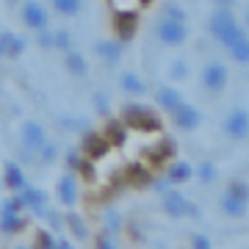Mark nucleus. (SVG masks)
Instances as JSON below:
<instances>
[{
    "label": "nucleus",
    "instance_id": "nucleus-2",
    "mask_svg": "<svg viewBox=\"0 0 249 249\" xmlns=\"http://www.w3.org/2000/svg\"><path fill=\"white\" fill-rule=\"evenodd\" d=\"M208 31H211V36H216L224 47L230 45L235 36L244 34V28H238V19H235L232 9H216L213 14H211V19H208Z\"/></svg>",
    "mask_w": 249,
    "mask_h": 249
},
{
    "label": "nucleus",
    "instance_id": "nucleus-29",
    "mask_svg": "<svg viewBox=\"0 0 249 249\" xmlns=\"http://www.w3.org/2000/svg\"><path fill=\"white\" fill-rule=\"evenodd\" d=\"M70 45H72V36L67 34V31H58V34H53V47L55 50H70Z\"/></svg>",
    "mask_w": 249,
    "mask_h": 249
},
{
    "label": "nucleus",
    "instance_id": "nucleus-27",
    "mask_svg": "<svg viewBox=\"0 0 249 249\" xmlns=\"http://www.w3.org/2000/svg\"><path fill=\"white\" fill-rule=\"evenodd\" d=\"M169 78H172V80H186V78H188V64L183 61V58H175V61H172Z\"/></svg>",
    "mask_w": 249,
    "mask_h": 249
},
{
    "label": "nucleus",
    "instance_id": "nucleus-37",
    "mask_svg": "<svg viewBox=\"0 0 249 249\" xmlns=\"http://www.w3.org/2000/svg\"><path fill=\"white\" fill-rule=\"evenodd\" d=\"M11 34H0V55H6V47H9Z\"/></svg>",
    "mask_w": 249,
    "mask_h": 249
},
{
    "label": "nucleus",
    "instance_id": "nucleus-5",
    "mask_svg": "<svg viewBox=\"0 0 249 249\" xmlns=\"http://www.w3.org/2000/svg\"><path fill=\"white\" fill-rule=\"evenodd\" d=\"M172 122L178 124L180 130H196L199 122H202V114H199V108L191 106V103H180V106L172 111Z\"/></svg>",
    "mask_w": 249,
    "mask_h": 249
},
{
    "label": "nucleus",
    "instance_id": "nucleus-1",
    "mask_svg": "<svg viewBox=\"0 0 249 249\" xmlns=\"http://www.w3.org/2000/svg\"><path fill=\"white\" fill-rule=\"evenodd\" d=\"M119 122L124 127H133V130H150V133H158L160 130L158 114L150 106H144V103H122V108H119Z\"/></svg>",
    "mask_w": 249,
    "mask_h": 249
},
{
    "label": "nucleus",
    "instance_id": "nucleus-10",
    "mask_svg": "<svg viewBox=\"0 0 249 249\" xmlns=\"http://www.w3.org/2000/svg\"><path fill=\"white\" fill-rule=\"evenodd\" d=\"M45 142H47V133H45V127H42L39 122H25L22 124V147H25L31 155L42 150Z\"/></svg>",
    "mask_w": 249,
    "mask_h": 249
},
{
    "label": "nucleus",
    "instance_id": "nucleus-21",
    "mask_svg": "<svg viewBox=\"0 0 249 249\" xmlns=\"http://www.w3.org/2000/svg\"><path fill=\"white\" fill-rule=\"evenodd\" d=\"M3 180H6V186L11 188V191H19V188L25 186V175H22V169H19L17 163H6L3 166Z\"/></svg>",
    "mask_w": 249,
    "mask_h": 249
},
{
    "label": "nucleus",
    "instance_id": "nucleus-30",
    "mask_svg": "<svg viewBox=\"0 0 249 249\" xmlns=\"http://www.w3.org/2000/svg\"><path fill=\"white\" fill-rule=\"evenodd\" d=\"M39 155H42V163H53L55 158H58V147L55 144H42V150H39Z\"/></svg>",
    "mask_w": 249,
    "mask_h": 249
},
{
    "label": "nucleus",
    "instance_id": "nucleus-24",
    "mask_svg": "<svg viewBox=\"0 0 249 249\" xmlns=\"http://www.w3.org/2000/svg\"><path fill=\"white\" fill-rule=\"evenodd\" d=\"M111 142V147H122L124 139H127V130H124V124L122 122H108L106 124V133H103Z\"/></svg>",
    "mask_w": 249,
    "mask_h": 249
},
{
    "label": "nucleus",
    "instance_id": "nucleus-31",
    "mask_svg": "<svg viewBox=\"0 0 249 249\" xmlns=\"http://www.w3.org/2000/svg\"><path fill=\"white\" fill-rule=\"evenodd\" d=\"M70 227H72V232H75V238H86V235H89V230H86L83 219H78L75 213L70 216Z\"/></svg>",
    "mask_w": 249,
    "mask_h": 249
},
{
    "label": "nucleus",
    "instance_id": "nucleus-9",
    "mask_svg": "<svg viewBox=\"0 0 249 249\" xmlns=\"http://www.w3.org/2000/svg\"><path fill=\"white\" fill-rule=\"evenodd\" d=\"M224 133L230 136V139H247V133H249V116H247V111L244 108H235L227 119H224Z\"/></svg>",
    "mask_w": 249,
    "mask_h": 249
},
{
    "label": "nucleus",
    "instance_id": "nucleus-26",
    "mask_svg": "<svg viewBox=\"0 0 249 249\" xmlns=\"http://www.w3.org/2000/svg\"><path fill=\"white\" fill-rule=\"evenodd\" d=\"M25 47H28V42L22 39V36H14V34H11L9 47H6V55H3V58H19V55L25 53Z\"/></svg>",
    "mask_w": 249,
    "mask_h": 249
},
{
    "label": "nucleus",
    "instance_id": "nucleus-4",
    "mask_svg": "<svg viewBox=\"0 0 249 249\" xmlns=\"http://www.w3.org/2000/svg\"><path fill=\"white\" fill-rule=\"evenodd\" d=\"M227 80H230V75H227V67L222 61H208L202 67V86L208 91H213V94L224 91L227 89Z\"/></svg>",
    "mask_w": 249,
    "mask_h": 249
},
{
    "label": "nucleus",
    "instance_id": "nucleus-22",
    "mask_svg": "<svg viewBox=\"0 0 249 249\" xmlns=\"http://www.w3.org/2000/svg\"><path fill=\"white\" fill-rule=\"evenodd\" d=\"M227 50H230V55L235 58L238 64H247L249 61V42H247V34L235 36L230 45H227Z\"/></svg>",
    "mask_w": 249,
    "mask_h": 249
},
{
    "label": "nucleus",
    "instance_id": "nucleus-18",
    "mask_svg": "<svg viewBox=\"0 0 249 249\" xmlns=\"http://www.w3.org/2000/svg\"><path fill=\"white\" fill-rule=\"evenodd\" d=\"M191 178H194V166H191V163H183V160H178V163H169V166H166V180H169L172 186L188 183Z\"/></svg>",
    "mask_w": 249,
    "mask_h": 249
},
{
    "label": "nucleus",
    "instance_id": "nucleus-23",
    "mask_svg": "<svg viewBox=\"0 0 249 249\" xmlns=\"http://www.w3.org/2000/svg\"><path fill=\"white\" fill-rule=\"evenodd\" d=\"M67 70L72 72V75H78V78H86L89 75V64H86V58L80 53H72V50H67Z\"/></svg>",
    "mask_w": 249,
    "mask_h": 249
},
{
    "label": "nucleus",
    "instance_id": "nucleus-3",
    "mask_svg": "<svg viewBox=\"0 0 249 249\" xmlns=\"http://www.w3.org/2000/svg\"><path fill=\"white\" fill-rule=\"evenodd\" d=\"M155 34L163 45H172L178 47L188 39V25L186 22H178V19H169V17H160V22L155 25Z\"/></svg>",
    "mask_w": 249,
    "mask_h": 249
},
{
    "label": "nucleus",
    "instance_id": "nucleus-36",
    "mask_svg": "<svg viewBox=\"0 0 249 249\" xmlns=\"http://www.w3.org/2000/svg\"><path fill=\"white\" fill-rule=\"evenodd\" d=\"M94 108H97L100 114H106L108 111V100L103 97V94H94Z\"/></svg>",
    "mask_w": 249,
    "mask_h": 249
},
{
    "label": "nucleus",
    "instance_id": "nucleus-13",
    "mask_svg": "<svg viewBox=\"0 0 249 249\" xmlns=\"http://www.w3.org/2000/svg\"><path fill=\"white\" fill-rule=\"evenodd\" d=\"M114 28H116V36H119V42H127V39H133V36H136L139 17H136L133 11H122V14H116Z\"/></svg>",
    "mask_w": 249,
    "mask_h": 249
},
{
    "label": "nucleus",
    "instance_id": "nucleus-34",
    "mask_svg": "<svg viewBox=\"0 0 249 249\" xmlns=\"http://www.w3.org/2000/svg\"><path fill=\"white\" fill-rule=\"evenodd\" d=\"M227 194H235V196H244V199H247V183H244V180L230 183V186H227Z\"/></svg>",
    "mask_w": 249,
    "mask_h": 249
},
{
    "label": "nucleus",
    "instance_id": "nucleus-12",
    "mask_svg": "<svg viewBox=\"0 0 249 249\" xmlns=\"http://www.w3.org/2000/svg\"><path fill=\"white\" fill-rule=\"evenodd\" d=\"M17 194H19V199H22V208L34 211L36 216H42V213H45V208H47V194H45V191L22 186V188L17 191Z\"/></svg>",
    "mask_w": 249,
    "mask_h": 249
},
{
    "label": "nucleus",
    "instance_id": "nucleus-16",
    "mask_svg": "<svg viewBox=\"0 0 249 249\" xmlns=\"http://www.w3.org/2000/svg\"><path fill=\"white\" fill-rule=\"evenodd\" d=\"M94 50H97V55L108 64H116L122 58V42H119V39H100L97 45H94Z\"/></svg>",
    "mask_w": 249,
    "mask_h": 249
},
{
    "label": "nucleus",
    "instance_id": "nucleus-11",
    "mask_svg": "<svg viewBox=\"0 0 249 249\" xmlns=\"http://www.w3.org/2000/svg\"><path fill=\"white\" fill-rule=\"evenodd\" d=\"M108 152H111V142H108L103 133H89L83 139V155H86V158L100 160V158H106Z\"/></svg>",
    "mask_w": 249,
    "mask_h": 249
},
{
    "label": "nucleus",
    "instance_id": "nucleus-7",
    "mask_svg": "<svg viewBox=\"0 0 249 249\" xmlns=\"http://www.w3.org/2000/svg\"><path fill=\"white\" fill-rule=\"evenodd\" d=\"M163 208H166V213H169V216H188V213H194V205L188 202L186 194L178 191V188H166V191H163Z\"/></svg>",
    "mask_w": 249,
    "mask_h": 249
},
{
    "label": "nucleus",
    "instance_id": "nucleus-25",
    "mask_svg": "<svg viewBox=\"0 0 249 249\" xmlns=\"http://www.w3.org/2000/svg\"><path fill=\"white\" fill-rule=\"evenodd\" d=\"M80 6H83L80 0H53V9L58 11L61 17H75L80 11Z\"/></svg>",
    "mask_w": 249,
    "mask_h": 249
},
{
    "label": "nucleus",
    "instance_id": "nucleus-14",
    "mask_svg": "<svg viewBox=\"0 0 249 249\" xmlns=\"http://www.w3.org/2000/svg\"><path fill=\"white\" fill-rule=\"evenodd\" d=\"M55 191H58V199H61L67 208H72V205L78 202V180H75V175H72V172L61 175V180H58Z\"/></svg>",
    "mask_w": 249,
    "mask_h": 249
},
{
    "label": "nucleus",
    "instance_id": "nucleus-19",
    "mask_svg": "<svg viewBox=\"0 0 249 249\" xmlns=\"http://www.w3.org/2000/svg\"><path fill=\"white\" fill-rule=\"evenodd\" d=\"M222 211L227 216H232V219H241V216L247 213V199L244 196H235V194H227L224 191L222 196Z\"/></svg>",
    "mask_w": 249,
    "mask_h": 249
},
{
    "label": "nucleus",
    "instance_id": "nucleus-20",
    "mask_svg": "<svg viewBox=\"0 0 249 249\" xmlns=\"http://www.w3.org/2000/svg\"><path fill=\"white\" fill-rule=\"evenodd\" d=\"M155 100H158V106L163 108V111H175V108L183 103V97H180V91L178 89H172V86H160L158 94H155Z\"/></svg>",
    "mask_w": 249,
    "mask_h": 249
},
{
    "label": "nucleus",
    "instance_id": "nucleus-38",
    "mask_svg": "<svg viewBox=\"0 0 249 249\" xmlns=\"http://www.w3.org/2000/svg\"><path fill=\"white\" fill-rule=\"evenodd\" d=\"M216 6H219V9H230L232 6V0H213Z\"/></svg>",
    "mask_w": 249,
    "mask_h": 249
},
{
    "label": "nucleus",
    "instance_id": "nucleus-15",
    "mask_svg": "<svg viewBox=\"0 0 249 249\" xmlns=\"http://www.w3.org/2000/svg\"><path fill=\"white\" fill-rule=\"evenodd\" d=\"M25 230V219L19 211H0V232L6 235H17Z\"/></svg>",
    "mask_w": 249,
    "mask_h": 249
},
{
    "label": "nucleus",
    "instance_id": "nucleus-39",
    "mask_svg": "<svg viewBox=\"0 0 249 249\" xmlns=\"http://www.w3.org/2000/svg\"><path fill=\"white\" fill-rule=\"evenodd\" d=\"M139 3H142V6H150V3H152V0H139Z\"/></svg>",
    "mask_w": 249,
    "mask_h": 249
},
{
    "label": "nucleus",
    "instance_id": "nucleus-6",
    "mask_svg": "<svg viewBox=\"0 0 249 249\" xmlns=\"http://www.w3.org/2000/svg\"><path fill=\"white\" fill-rule=\"evenodd\" d=\"M175 155V147H172L169 139H160L158 144H150L147 150H144V158H147V166L152 169H158V166H166Z\"/></svg>",
    "mask_w": 249,
    "mask_h": 249
},
{
    "label": "nucleus",
    "instance_id": "nucleus-8",
    "mask_svg": "<svg viewBox=\"0 0 249 249\" xmlns=\"http://www.w3.org/2000/svg\"><path fill=\"white\" fill-rule=\"evenodd\" d=\"M22 22H25L31 31H45L47 25H50V14H47V9L42 6V3H25L22 6Z\"/></svg>",
    "mask_w": 249,
    "mask_h": 249
},
{
    "label": "nucleus",
    "instance_id": "nucleus-32",
    "mask_svg": "<svg viewBox=\"0 0 249 249\" xmlns=\"http://www.w3.org/2000/svg\"><path fill=\"white\" fill-rule=\"evenodd\" d=\"M199 180H202V183H213L216 180V166L213 163H202V166H199Z\"/></svg>",
    "mask_w": 249,
    "mask_h": 249
},
{
    "label": "nucleus",
    "instance_id": "nucleus-33",
    "mask_svg": "<svg viewBox=\"0 0 249 249\" xmlns=\"http://www.w3.org/2000/svg\"><path fill=\"white\" fill-rule=\"evenodd\" d=\"M34 244H36V247H47V249H55V238H50V232H45V230H39V232H36Z\"/></svg>",
    "mask_w": 249,
    "mask_h": 249
},
{
    "label": "nucleus",
    "instance_id": "nucleus-28",
    "mask_svg": "<svg viewBox=\"0 0 249 249\" xmlns=\"http://www.w3.org/2000/svg\"><path fill=\"white\" fill-rule=\"evenodd\" d=\"M163 17H169V19H178V22H186V11L180 9L178 3H166V6H163Z\"/></svg>",
    "mask_w": 249,
    "mask_h": 249
},
{
    "label": "nucleus",
    "instance_id": "nucleus-35",
    "mask_svg": "<svg viewBox=\"0 0 249 249\" xmlns=\"http://www.w3.org/2000/svg\"><path fill=\"white\" fill-rule=\"evenodd\" d=\"M191 247H196V249H211V241L202 238V235H191Z\"/></svg>",
    "mask_w": 249,
    "mask_h": 249
},
{
    "label": "nucleus",
    "instance_id": "nucleus-17",
    "mask_svg": "<svg viewBox=\"0 0 249 249\" xmlns=\"http://www.w3.org/2000/svg\"><path fill=\"white\" fill-rule=\"evenodd\" d=\"M119 86H122V91L124 94H130V97H144V94H147V83H144L136 72H122Z\"/></svg>",
    "mask_w": 249,
    "mask_h": 249
}]
</instances>
